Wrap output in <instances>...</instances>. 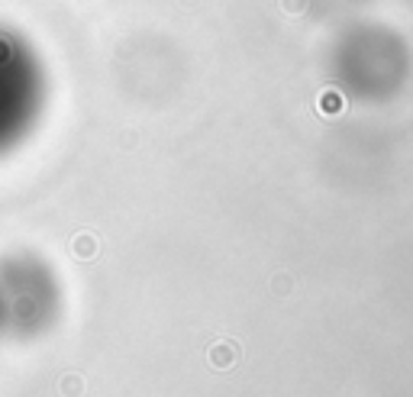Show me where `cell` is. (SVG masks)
Returning a JSON list of instances; mask_svg holds the SVG:
<instances>
[{
  "label": "cell",
  "instance_id": "6da1fadb",
  "mask_svg": "<svg viewBox=\"0 0 413 397\" xmlns=\"http://www.w3.org/2000/svg\"><path fill=\"white\" fill-rule=\"evenodd\" d=\"M61 313L58 281L36 259H10L0 265V339L46 336Z\"/></svg>",
  "mask_w": 413,
  "mask_h": 397
},
{
  "label": "cell",
  "instance_id": "7a4b0ae2",
  "mask_svg": "<svg viewBox=\"0 0 413 397\" xmlns=\"http://www.w3.org/2000/svg\"><path fill=\"white\" fill-rule=\"evenodd\" d=\"M30 110V81H23L20 75H10V71H0V142H7L23 126Z\"/></svg>",
  "mask_w": 413,
  "mask_h": 397
}]
</instances>
